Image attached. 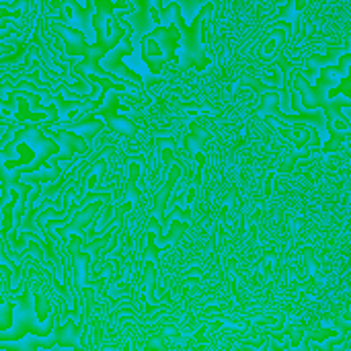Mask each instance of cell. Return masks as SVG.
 <instances>
[{"mask_svg":"<svg viewBox=\"0 0 351 351\" xmlns=\"http://www.w3.org/2000/svg\"><path fill=\"white\" fill-rule=\"evenodd\" d=\"M132 2H134L136 10L130 14V23L134 29L130 33V41L142 43V39L160 23L156 10L162 8V0H132Z\"/></svg>","mask_w":351,"mask_h":351,"instance_id":"cell-3","label":"cell"},{"mask_svg":"<svg viewBox=\"0 0 351 351\" xmlns=\"http://www.w3.org/2000/svg\"><path fill=\"white\" fill-rule=\"evenodd\" d=\"M19 138H21V142H27L37 152L35 158H33V162H31V167L25 173L37 171L39 165H43L49 154H58V142H51L49 138H43V134L37 128H27Z\"/></svg>","mask_w":351,"mask_h":351,"instance_id":"cell-5","label":"cell"},{"mask_svg":"<svg viewBox=\"0 0 351 351\" xmlns=\"http://www.w3.org/2000/svg\"><path fill=\"white\" fill-rule=\"evenodd\" d=\"M171 2L179 4V8H181V14H183V16L193 19V16H195V12H197V8H199L202 4L210 2V0H162V6H167V4H171Z\"/></svg>","mask_w":351,"mask_h":351,"instance_id":"cell-8","label":"cell"},{"mask_svg":"<svg viewBox=\"0 0 351 351\" xmlns=\"http://www.w3.org/2000/svg\"><path fill=\"white\" fill-rule=\"evenodd\" d=\"M70 6H68V10H70V16H72V27L74 29H78V31H82L84 35L88 33V29H90V12H93V8H82V6H78V2L76 0H66Z\"/></svg>","mask_w":351,"mask_h":351,"instance_id":"cell-7","label":"cell"},{"mask_svg":"<svg viewBox=\"0 0 351 351\" xmlns=\"http://www.w3.org/2000/svg\"><path fill=\"white\" fill-rule=\"evenodd\" d=\"M146 37H150L160 49H162V56L165 60H173L175 58V51L179 47V39H181V33H179V27L171 21V25H158L154 27Z\"/></svg>","mask_w":351,"mask_h":351,"instance_id":"cell-6","label":"cell"},{"mask_svg":"<svg viewBox=\"0 0 351 351\" xmlns=\"http://www.w3.org/2000/svg\"><path fill=\"white\" fill-rule=\"evenodd\" d=\"M132 41H130V35H123L101 60H105V72L111 76V78H117V80H130L132 84H136V86H142L144 82H142V78H140V74L138 72H132L128 66H123L121 64V58H125V56H130L132 53Z\"/></svg>","mask_w":351,"mask_h":351,"instance_id":"cell-4","label":"cell"},{"mask_svg":"<svg viewBox=\"0 0 351 351\" xmlns=\"http://www.w3.org/2000/svg\"><path fill=\"white\" fill-rule=\"evenodd\" d=\"M10 321H12V325L8 329H0V341H16V339H23L29 333L31 335H37V337H43V335L51 333L53 323H56V315H51L45 325H37V319H35V302L31 298V292L25 290V294L19 300V304H16L14 315H12Z\"/></svg>","mask_w":351,"mask_h":351,"instance_id":"cell-2","label":"cell"},{"mask_svg":"<svg viewBox=\"0 0 351 351\" xmlns=\"http://www.w3.org/2000/svg\"><path fill=\"white\" fill-rule=\"evenodd\" d=\"M72 132H80L84 138H93L101 128H103V121H97V119H88V123L86 121H78V123H74V125H68Z\"/></svg>","mask_w":351,"mask_h":351,"instance_id":"cell-9","label":"cell"},{"mask_svg":"<svg viewBox=\"0 0 351 351\" xmlns=\"http://www.w3.org/2000/svg\"><path fill=\"white\" fill-rule=\"evenodd\" d=\"M212 2H206V6L199 10V12H195V16H193V21H191V25L187 27V23H185V16L181 14V8H179V4H175V2H171V4H167V6H162V8H158V19H160V23H175L177 27H179V33H181V39H179V43L183 45V49H181V70L185 72L187 68H195L197 72H204V68L210 64V60H208V53H206V49H204V45H202V39H199V27H202V23H204V19H206V12H210L212 10Z\"/></svg>","mask_w":351,"mask_h":351,"instance_id":"cell-1","label":"cell"}]
</instances>
